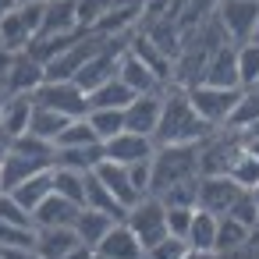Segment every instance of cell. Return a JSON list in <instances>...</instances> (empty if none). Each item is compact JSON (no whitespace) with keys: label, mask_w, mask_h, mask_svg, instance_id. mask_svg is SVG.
<instances>
[{"label":"cell","mask_w":259,"mask_h":259,"mask_svg":"<svg viewBox=\"0 0 259 259\" xmlns=\"http://www.w3.org/2000/svg\"><path fill=\"white\" fill-rule=\"evenodd\" d=\"M18 4H22V0H0V18H4V15H11Z\"/></svg>","instance_id":"obj_44"},{"label":"cell","mask_w":259,"mask_h":259,"mask_svg":"<svg viewBox=\"0 0 259 259\" xmlns=\"http://www.w3.org/2000/svg\"><path fill=\"white\" fill-rule=\"evenodd\" d=\"M192 252V245H188V238H178V234H167L163 241H156L149 252H146V259H185Z\"/></svg>","instance_id":"obj_37"},{"label":"cell","mask_w":259,"mask_h":259,"mask_svg":"<svg viewBox=\"0 0 259 259\" xmlns=\"http://www.w3.org/2000/svg\"><path fill=\"white\" fill-rule=\"evenodd\" d=\"M15 245H36V231L0 220V248H15Z\"/></svg>","instance_id":"obj_40"},{"label":"cell","mask_w":259,"mask_h":259,"mask_svg":"<svg viewBox=\"0 0 259 259\" xmlns=\"http://www.w3.org/2000/svg\"><path fill=\"white\" fill-rule=\"evenodd\" d=\"M85 178L89 170H71V167H54V192L85 206Z\"/></svg>","instance_id":"obj_26"},{"label":"cell","mask_w":259,"mask_h":259,"mask_svg":"<svg viewBox=\"0 0 259 259\" xmlns=\"http://www.w3.org/2000/svg\"><path fill=\"white\" fill-rule=\"evenodd\" d=\"M195 220V206H167V231L178 238H188V227Z\"/></svg>","instance_id":"obj_39"},{"label":"cell","mask_w":259,"mask_h":259,"mask_svg":"<svg viewBox=\"0 0 259 259\" xmlns=\"http://www.w3.org/2000/svg\"><path fill=\"white\" fill-rule=\"evenodd\" d=\"M103 153H107V160H117V163H139L156 153V139L139 135V132H121L103 142Z\"/></svg>","instance_id":"obj_11"},{"label":"cell","mask_w":259,"mask_h":259,"mask_svg":"<svg viewBox=\"0 0 259 259\" xmlns=\"http://www.w3.org/2000/svg\"><path fill=\"white\" fill-rule=\"evenodd\" d=\"M202 82L220 85V89H241V75H238V47L231 39H220V47L213 50V57L206 61Z\"/></svg>","instance_id":"obj_8"},{"label":"cell","mask_w":259,"mask_h":259,"mask_svg":"<svg viewBox=\"0 0 259 259\" xmlns=\"http://www.w3.org/2000/svg\"><path fill=\"white\" fill-rule=\"evenodd\" d=\"M241 93H245V89H220V85H209V82H195V85H188V100H192V107H195L199 117L209 121L213 128H224V124H227V117L234 114Z\"/></svg>","instance_id":"obj_3"},{"label":"cell","mask_w":259,"mask_h":259,"mask_svg":"<svg viewBox=\"0 0 259 259\" xmlns=\"http://www.w3.org/2000/svg\"><path fill=\"white\" fill-rule=\"evenodd\" d=\"M43 32L39 36H75L85 32L78 22V0H43Z\"/></svg>","instance_id":"obj_13"},{"label":"cell","mask_w":259,"mask_h":259,"mask_svg":"<svg viewBox=\"0 0 259 259\" xmlns=\"http://www.w3.org/2000/svg\"><path fill=\"white\" fill-rule=\"evenodd\" d=\"M78 213H82L78 202H71V199L50 192V195L39 202V209H36V227H75Z\"/></svg>","instance_id":"obj_17"},{"label":"cell","mask_w":259,"mask_h":259,"mask_svg":"<svg viewBox=\"0 0 259 259\" xmlns=\"http://www.w3.org/2000/svg\"><path fill=\"white\" fill-rule=\"evenodd\" d=\"M124 224L139 234V241L146 245V252L156 245V241H163L170 231H167V206H163V199H156V195H142L128 213H124Z\"/></svg>","instance_id":"obj_4"},{"label":"cell","mask_w":259,"mask_h":259,"mask_svg":"<svg viewBox=\"0 0 259 259\" xmlns=\"http://www.w3.org/2000/svg\"><path fill=\"white\" fill-rule=\"evenodd\" d=\"M68 121H75V117H68V114H61V110H50V107H43V103H36V114H32V128H29V132L57 146L61 132L68 128Z\"/></svg>","instance_id":"obj_23"},{"label":"cell","mask_w":259,"mask_h":259,"mask_svg":"<svg viewBox=\"0 0 259 259\" xmlns=\"http://www.w3.org/2000/svg\"><path fill=\"white\" fill-rule=\"evenodd\" d=\"M185 259H217V255H213V252H195V248H192Z\"/></svg>","instance_id":"obj_45"},{"label":"cell","mask_w":259,"mask_h":259,"mask_svg":"<svg viewBox=\"0 0 259 259\" xmlns=\"http://www.w3.org/2000/svg\"><path fill=\"white\" fill-rule=\"evenodd\" d=\"M32 114H36V96H29V93H8L4 121H0V139L11 146L15 139L29 135V128H32Z\"/></svg>","instance_id":"obj_10"},{"label":"cell","mask_w":259,"mask_h":259,"mask_svg":"<svg viewBox=\"0 0 259 259\" xmlns=\"http://www.w3.org/2000/svg\"><path fill=\"white\" fill-rule=\"evenodd\" d=\"M4 259H43L36 245H15V248H0Z\"/></svg>","instance_id":"obj_42"},{"label":"cell","mask_w":259,"mask_h":259,"mask_svg":"<svg viewBox=\"0 0 259 259\" xmlns=\"http://www.w3.org/2000/svg\"><path fill=\"white\" fill-rule=\"evenodd\" d=\"M248 195H252V199H255V206H259V185H255V188H252Z\"/></svg>","instance_id":"obj_48"},{"label":"cell","mask_w":259,"mask_h":259,"mask_svg":"<svg viewBox=\"0 0 259 259\" xmlns=\"http://www.w3.org/2000/svg\"><path fill=\"white\" fill-rule=\"evenodd\" d=\"M57 146H100V135H96V128L89 124V117H75V121H68V128L61 132Z\"/></svg>","instance_id":"obj_35"},{"label":"cell","mask_w":259,"mask_h":259,"mask_svg":"<svg viewBox=\"0 0 259 259\" xmlns=\"http://www.w3.org/2000/svg\"><path fill=\"white\" fill-rule=\"evenodd\" d=\"M245 195V188L231 178V174H202L199 178V199L195 206L213 213V217H227L231 206Z\"/></svg>","instance_id":"obj_6"},{"label":"cell","mask_w":259,"mask_h":259,"mask_svg":"<svg viewBox=\"0 0 259 259\" xmlns=\"http://www.w3.org/2000/svg\"><path fill=\"white\" fill-rule=\"evenodd\" d=\"M217 25L231 43H248L259 32V0H220Z\"/></svg>","instance_id":"obj_5"},{"label":"cell","mask_w":259,"mask_h":259,"mask_svg":"<svg viewBox=\"0 0 259 259\" xmlns=\"http://www.w3.org/2000/svg\"><path fill=\"white\" fill-rule=\"evenodd\" d=\"M259 121V89H245L241 93V100H238V107H234V114L227 117V132H248L252 124Z\"/></svg>","instance_id":"obj_27"},{"label":"cell","mask_w":259,"mask_h":259,"mask_svg":"<svg viewBox=\"0 0 259 259\" xmlns=\"http://www.w3.org/2000/svg\"><path fill=\"white\" fill-rule=\"evenodd\" d=\"M199 178H202V174H199ZM199 178L178 181V185L163 188L156 199H163V206H195V199H199Z\"/></svg>","instance_id":"obj_36"},{"label":"cell","mask_w":259,"mask_h":259,"mask_svg":"<svg viewBox=\"0 0 259 259\" xmlns=\"http://www.w3.org/2000/svg\"><path fill=\"white\" fill-rule=\"evenodd\" d=\"M117 224V217H110V213H103V209H93V206H82V213H78V220H75V234L82 238V245H89L93 252H96V245L107 238V231Z\"/></svg>","instance_id":"obj_19"},{"label":"cell","mask_w":259,"mask_h":259,"mask_svg":"<svg viewBox=\"0 0 259 259\" xmlns=\"http://www.w3.org/2000/svg\"><path fill=\"white\" fill-rule=\"evenodd\" d=\"M128 50H132L139 61H146V64H149V68L163 78V82L170 78V61H167V50H163V47H156L149 36H135V39L128 43Z\"/></svg>","instance_id":"obj_25"},{"label":"cell","mask_w":259,"mask_h":259,"mask_svg":"<svg viewBox=\"0 0 259 259\" xmlns=\"http://www.w3.org/2000/svg\"><path fill=\"white\" fill-rule=\"evenodd\" d=\"M0 259H4V252H0Z\"/></svg>","instance_id":"obj_50"},{"label":"cell","mask_w":259,"mask_h":259,"mask_svg":"<svg viewBox=\"0 0 259 259\" xmlns=\"http://www.w3.org/2000/svg\"><path fill=\"white\" fill-rule=\"evenodd\" d=\"M103 142L100 146H57L54 149V167H71V170H96L103 160Z\"/></svg>","instance_id":"obj_20"},{"label":"cell","mask_w":259,"mask_h":259,"mask_svg":"<svg viewBox=\"0 0 259 259\" xmlns=\"http://www.w3.org/2000/svg\"><path fill=\"white\" fill-rule=\"evenodd\" d=\"M199 142H178V146H156L153 153V192L149 195H160L163 188L178 185V181H188V178H199Z\"/></svg>","instance_id":"obj_2"},{"label":"cell","mask_w":259,"mask_h":259,"mask_svg":"<svg viewBox=\"0 0 259 259\" xmlns=\"http://www.w3.org/2000/svg\"><path fill=\"white\" fill-rule=\"evenodd\" d=\"M241 139H259V121H255L248 132H241Z\"/></svg>","instance_id":"obj_46"},{"label":"cell","mask_w":259,"mask_h":259,"mask_svg":"<svg viewBox=\"0 0 259 259\" xmlns=\"http://www.w3.org/2000/svg\"><path fill=\"white\" fill-rule=\"evenodd\" d=\"M227 217L241 220L245 227H255V224H259V206H255V199H252V195L245 192V195H241V199H238V202L231 206V213H227Z\"/></svg>","instance_id":"obj_41"},{"label":"cell","mask_w":259,"mask_h":259,"mask_svg":"<svg viewBox=\"0 0 259 259\" xmlns=\"http://www.w3.org/2000/svg\"><path fill=\"white\" fill-rule=\"evenodd\" d=\"M255 39H259V32H255Z\"/></svg>","instance_id":"obj_51"},{"label":"cell","mask_w":259,"mask_h":259,"mask_svg":"<svg viewBox=\"0 0 259 259\" xmlns=\"http://www.w3.org/2000/svg\"><path fill=\"white\" fill-rule=\"evenodd\" d=\"M121 4V0H78V22H82V29L89 32L110 8H117Z\"/></svg>","instance_id":"obj_38"},{"label":"cell","mask_w":259,"mask_h":259,"mask_svg":"<svg viewBox=\"0 0 259 259\" xmlns=\"http://www.w3.org/2000/svg\"><path fill=\"white\" fill-rule=\"evenodd\" d=\"M0 47H4V39H0Z\"/></svg>","instance_id":"obj_49"},{"label":"cell","mask_w":259,"mask_h":259,"mask_svg":"<svg viewBox=\"0 0 259 259\" xmlns=\"http://www.w3.org/2000/svg\"><path fill=\"white\" fill-rule=\"evenodd\" d=\"M0 220H8V224H15V227H29V231H36V213L25 209L11 192H0Z\"/></svg>","instance_id":"obj_34"},{"label":"cell","mask_w":259,"mask_h":259,"mask_svg":"<svg viewBox=\"0 0 259 259\" xmlns=\"http://www.w3.org/2000/svg\"><path fill=\"white\" fill-rule=\"evenodd\" d=\"M96 178H100V181L114 192V199H117L124 209H132V206L142 199V195L135 192V185H132L128 163H117V160H107V156H103V160L96 163Z\"/></svg>","instance_id":"obj_15"},{"label":"cell","mask_w":259,"mask_h":259,"mask_svg":"<svg viewBox=\"0 0 259 259\" xmlns=\"http://www.w3.org/2000/svg\"><path fill=\"white\" fill-rule=\"evenodd\" d=\"M36 103L50 107V110H61L68 117H85L93 107H89V93L71 78V82H43L39 93H36Z\"/></svg>","instance_id":"obj_7"},{"label":"cell","mask_w":259,"mask_h":259,"mask_svg":"<svg viewBox=\"0 0 259 259\" xmlns=\"http://www.w3.org/2000/svg\"><path fill=\"white\" fill-rule=\"evenodd\" d=\"M217 128L209 121L199 117V110L188 100V89H174L163 96V114H160V128H156V146H178V142H202L209 139Z\"/></svg>","instance_id":"obj_1"},{"label":"cell","mask_w":259,"mask_h":259,"mask_svg":"<svg viewBox=\"0 0 259 259\" xmlns=\"http://www.w3.org/2000/svg\"><path fill=\"white\" fill-rule=\"evenodd\" d=\"M248 231H252V227H245L241 220H234V217H220V231H217V255L241 248V245L248 241Z\"/></svg>","instance_id":"obj_32"},{"label":"cell","mask_w":259,"mask_h":259,"mask_svg":"<svg viewBox=\"0 0 259 259\" xmlns=\"http://www.w3.org/2000/svg\"><path fill=\"white\" fill-rule=\"evenodd\" d=\"M217 259H220V255H217Z\"/></svg>","instance_id":"obj_52"},{"label":"cell","mask_w":259,"mask_h":259,"mask_svg":"<svg viewBox=\"0 0 259 259\" xmlns=\"http://www.w3.org/2000/svg\"><path fill=\"white\" fill-rule=\"evenodd\" d=\"M15 61H18V50H8V47H0V85H4V78L11 75Z\"/></svg>","instance_id":"obj_43"},{"label":"cell","mask_w":259,"mask_h":259,"mask_svg":"<svg viewBox=\"0 0 259 259\" xmlns=\"http://www.w3.org/2000/svg\"><path fill=\"white\" fill-rule=\"evenodd\" d=\"M85 117H89V124L96 128L100 142H107V139L128 132V128H124V110H117V107H93Z\"/></svg>","instance_id":"obj_29"},{"label":"cell","mask_w":259,"mask_h":259,"mask_svg":"<svg viewBox=\"0 0 259 259\" xmlns=\"http://www.w3.org/2000/svg\"><path fill=\"white\" fill-rule=\"evenodd\" d=\"M0 39H4V47H8V50H18V54L32 43V32L25 29V22H22V15H18V8H15L11 15L0 18Z\"/></svg>","instance_id":"obj_31"},{"label":"cell","mask_w":259,"mask_h":259,"mask_svg":"<svg viewBox=\"0 0 259 259\" xmlns=\"http://www.w3.org/2000/svg\"><path fill=\"white\" fill-rule=\"evenodd\" d=\"M160 114H163V93H142L124 107V128L153 139L160 128Z\"/></svg>","instance_id":"obj_9"},{"label":"cell","mask_w":259,"mask_h":259,"mask_svg":"<svg viewBox=\"0 0 259 259\" xmlns=\"http://www.w3.org/2000/svg\"><path fill=\"white\" fill-rule=\"evenodd\" d=\"M255 89H259V85H255Z\"/></svg>","instance_id":"obj_53"},{"label":"cell","mask_w":259,"mask_h":259,"mask_svg":"<svg viewBox=\"0 0 259 259\" xmlns=\"http://www.w3.org/2000/svg\"><path fill=\"white\" fill-rule=\"evenodd\" d=\"M50 192H54V167H50V170H39V174H32V178H25L22 185L11 188V195H15L25 209H32V213L39 209V202H43Z\"/></svg>","instance_id":"obj_21"},{"label":"cell","mask_w":259,"mask_h":259,"mask_svg":"<svg viewBox=\"0 0 259 259\" xmlns=\"http://www.w3.org/2000/svg\"><path fill=\"white\" fill-rule=\"evenodd\" d=\"M132 100H135V93L121 78H110V82H103L100 89L89 93V107H117V110H124Z\"/></svg>","instance_id":"obj_28"},{"label":"cell","mask_w":259,"mask_h":259,"mask_svg":"<svg viewBox=\"0 0 259 259\" xmlns=\"http://www.w3.org/2000/svg\"><path fill=\"white\" fill-rule=\"evenodd\" d=\"M78 245L82 238L75 234V227H36V248L43 259H64Z\"/></svg>","instance_id":"obj_18"},{"label":"cell","mask_w":259,"mask_h":259,"mask_svg":"<svg viewBox=\"0 0 259 259\" xmlns=\"http://www.w3.org/2000/svg\"><path fill=\"white\" fill-rule=\"evenodd\" d=\"M4 107H8V89H0V121H4Z\"/></svg>","instance_id":"obj_47"},{"label":"cell","mask_w":259,"mask_h":259,"mask_svg":"<svg viewBox=\"0 0 259 259\" xmlns=\"http://www.w3.org/2000/svg\"><path fill=\"white\" fill-rule=\"evenodd\" d=\"M85 206H93V209H103V213H110V217H117V220H124V206L114 199V192L96 178V170H89V178H85Z\"/></svg>","instance_id":"obj_24"},{"label":"cell","mask_w":259,"mask_h":259,"mask_svg":"<svg viewBox=\"0 0 259 259\" xmlns=\"http://www.w3.org/2000/svg\"><path fill=\"white\" fill-rule=\"evenodd\" d=\"M217 231H220V217H213V213L195 206V220L188 227V245L195 252H213L217 255Z\"/></svg>","instance_id":"obj_22"},{"label":"cell","mask_w":259,"mask_h":259,"mask_svg":"<svg viewBox=\"0 0 259 259\" xmlns=\"http://www.w3.org/2000/svg\"><path fill=\"white\" fill-rule=\"evenodd\" d=\"M238 75H241V89L259 85V39L238 43Z\"/></svg>","instance_id":"obj_30"},{"label":"cell","mask_w":259,"mask_h":259,"mask_svg":"<svg viewBox=\"0 0 259 259\" xmlns=\"http://www.w3.org/2000/svg\"><path fill=\"white\" fill-rule=\"evenodd\" d=\"M96 255H103V259H146V245L139 241V234L124 220H117L107 231V238L96 245Z\"/></svg>","instance_id":"obj_12"},{"label":"cell","mask_w":259,"mask_h":259,"mask_svg":"<svg viewBox=\"0 0 259 259\" xmlns=\"http://www.w3.org/2000/svg\"><path fill=\"white\" fill-rule=\"evenodd\" d=\"M43 82H47V68L22 50L18 61H15V68H11V75L4 78V89L8 93H29V96H36Z\"/></svg>","instance_id":"obj_16"},{"label":"cell","mask_w":259,"mask_h":259,"mask_svg":"<svg viewBox=\"0 0 259 259\" xmlns=\"http://www.w3.org/2000/svg\"><path fill=\"white\" fill-rule=\"evenodd\" d=\"M245 192H252L255 185H259V156L255 153H248L245 146H241V153L234 156V163H231V170H227Z\"/></svg>","instance_id":"obj_33"},{"label":"cell","mask_w":259,"mask_h":259,"mask_svg":"<svg viewBox=\"0 0 259 259\" xmlns=\"http://www.w3.org/2000/svg\"><path fill=\"white\" fill-rule=\"evenodd\" d=\"M117 78L135 93V96H142V93H160L167 82L146 64V61H139L132 50H124V57H121V68H117Z\"/></svg>","instance_id":"obj_14"}]
</instances>
